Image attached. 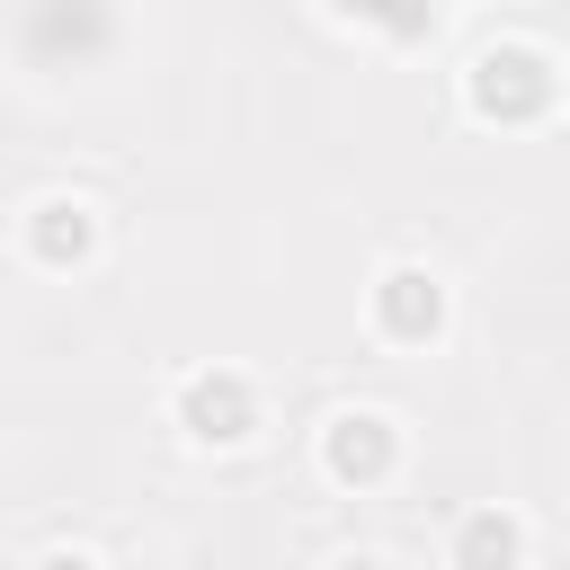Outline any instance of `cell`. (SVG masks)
<instances>
[{
	"label": "cell",
	"instance_id": "1",
	"mask_svg": "<svg viewBox=\"0 0 570 570\" xmlns=\"http://www.w3.org/2000/svg\"><path fill=\"white\" fill-rule=\"evenodd\" d=\"M561 89H570L561 53H552L543 36H525V27L481 36V45L463 53V71H454L463 116H472V125H490V134H525V125H543V116L561 107Z\"/></svg>",
	"mask_w": 570,
	"mask_h": 570
},
{
	"label": "cell",
	"instance_id": "2",
	"mask_svg": "<svg viewBox=\"0 0 570 570\" xmlns=\"http://www.w3.org/2000/svg\"><path fill=\"white\" fill-rule=\"evenodd\" d=\"M160 419H169V436L187 454H240V445L267 436V392H258L249 365H223V356L214 365H178L169 392H160Z\"/></svg>",
	"mask_w": 570,
	"mask_h": 570
},
{
	"label": "cell",
	"instance_id": "3",
	"mask_svg": "<svg viewBox=\"0 0 570 570\" xmlns=\"http://www.w3.org/2000/svg\"><path fill=\"white\" fill-rule=\"evenodd\" d=\"M312 472H321L338 499H383V490L410 472V419L383 410V401H338V410L312 428Z\"/></svg>",
	"mask_w": 570,
	"mask_h": 570
},
{
	"label": "cell",
	"instance_id": "4",
	"mask_svg": "<svg viewBox=\"0 0 570 570\" xmlns=\"http://www.w3.org/2000/svg\"><path fill=\"white\" fill-rule=\"evenodd\" d=\"M365 338L383 356H428L454 338V276L436 258H383L365 276Z\"/></svg>",
	"mask_w": 570,
	"mask_h": 570
},
{
	"label": "cell",
	"instance_id": "5",
	"mask_svg": "<svg viewBox=\"0 0 570 570\" xmlns=\"http://www.w3.org/2000/svg\"><path fill=\"white\" fill-rule=\"evenodd\" d=\"M9 240L36 276H89L107 258V205L89 187H36L9 223Z\"/></svg>",
	"mask_w": 570,
	"mask_h": 570
},
{
	"label": "cell",
	"instance_id": "6",
	"mask_svg": "<svg viewBox=\"0 0 570 570\" xmlns=\"http://www.w3.org/2000/svg\"><path fill=\"white\" fill-rule=\"evenodd\" d=\"M436 561H445V570H534V525H525V508H508V499H472V508L445 517Z\"/></svg>",
	"mask_w": 570,
	"mask_h": 570
},
{
	"label": "cell",
	"instance_id": "7",
	"mask_svg": "<svg viewBox=\"0 0 570 570\" xmlns=\"http://www.w3.org/2000/svg\"><path fill=\"white\" fill-rule=\"evenodd\" d=\"M330 27H338V36H365V45H436L445 18H436V9H356V18L330 9Z\"/></svg>",
	"mask_w": 570,
	"mask_h": 570
},
{
	"label": "cell",
	"instance_id": "8",
	"mask_svg": "<svg viewBox=\"0 0 570 570\" xmlns=\"http://www.w3.org/2000/svg\"><path fill=\"white\" fill-rule=\"evenodd\" d=\"M27 570H107V552H98V543H45Z\"/></svg>",
	"mask_w": 570,
	"mask_h": 570
},
{
	"label": "cell",
	"instance_id": "9",
	"mask_svg": "<svg viewBox=\"0 0 570 570\" xmlns=\"http://www.w3.org/2000/svg\"><path fill=\"white\" fill-rule=\"evenodd\" d=\"M321 570H401V561H392L383 543H338V552H330Z\"/></svg>",
	"mask_w": 570,
	"mask_h": 570
}]
</instances>
